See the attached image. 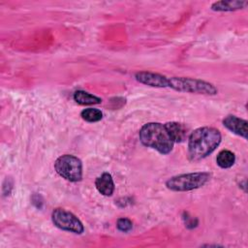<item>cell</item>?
<instances>
[{
  "mask_svg": "<svg viewBox=\"0 0 248 248\" xmlns=\"http://www.w3.org/2000/svg\"><path fill=\"white\" fill-rule=\"evenodd\" d=\"M222 136L213 127H201L188 137V156L191 161H200L211 154L220 144Z\"/></svg>",
  "mask_w": 248,
  "mask_h": 248,
  "instance_id": "6da1fadb",
  "label": "cell"
},
{
  "mask_svg": "<svg viewBox=\"0 0 248 248\" xmlns=\"http://www.w3.org/2000/svg\"><path fill=\"white\" fill-rule=\"evenodd\" d=\"M140 140L147 147L157 150L161 154H168L173 148V140L170 139L165 125L158 122L144 124L140 130Z\"/></svg>",
  "mask_w": 248,
  "mask_h": 248,
  "instance_id": "7a4b0ae2",
  "label": "cell"
},
{
  "mask_svg": "<svg viewBox=\"0 0 248 248\" xmlns=\"http://www.w3.org/2000/svg\"><path fill=\"white\" fill-rule=\"evenodd\" d=\"M168 87H170L179 92L203 94V95H215L218 90L214 84L191 78L184 77H171L169 78Z\"/></svg>",
  "mask_w": 248,
  "mask_h": 248,
  "instance_id": "3957f363",
  "label": "cell"
},
{
  "mask_svg": "<svg viewBox=\"0 0 248 248\" xmlns=\"http://www.w3.org/2000/svg\"><path fill=\"white\" fill-rule=\"evenodd\" d=\"M210 178V174L204 171L182 173L169 178L166 182L168 189L175 192H186L202 187Z\"/></svg>",
  "mask_w": 248,
  "mask_h": 248,
  "instance_id": "277c9868",
  "label": "cell"
},
{
  "mask_svg": "<svg viewBox=\"0 0 248 248\" xmlns=\"http://www.w3.org/2000/svg\"><path fill=\"white\" fill-rule=\"evenodd\" d=\"M56 172L71 182H78L82 178V164L81 161L70 154H65L58 157L54 163Z\"/></svg>",
  "mask_w": 248,
  "mask_h": 248,
  "instance_id": "5b68a950",
  "label": "cell"
},
{
  "mask_svg": "<svg viewBox=\"0 0 248 248\" xmlns=\"http://www.w3.org/2000/svg\"><path fill=\"white\" fill-rule=\"evenodd\" d=\"M51 220L57 228L63 231L78 234L82 233L84 231L81 221L75 214L63 208H55L51 213Z\"/></svg>",
  "mask_w": 248,
  "mask_h": 248,
  "instance_id": "8992f818",
  "label": "cell"
},
{
  "mask_svg": "<svg viewBox=\"0 0 248 248\" xmlns=\"http://www.w3.org/2000/svg\"><path fill=\"white\" fill-rule=\"evenodd\" d=\"M136 79L145 85L152 87H168L169 78L161 74L141 71L135 75Z\"/></svg>",
  "mask_w": 248,
  "mask_h": 248,
  "instance_id": "52a82bcc",
  "label": "cell"
},
{
  "mask_svg": "<svg viewBox=\"0 0 248 248\" xmlns=\"http://www.w3.org/2000/svg\"><path fill=\"white\" fill-rule=\"evenodd\" d=\"M223 125L233 134L247 139V120L239 118L235 115H228L223 119Z\"/></svg>",
  "mask_w": 248,
  "mask_h": 248,
  "instance_id": "ba28073f",
  "label": "cell"
},
{
  "mask_svg": "<svg viewBox=\"0 0 248 248\" xmlns=\"http://www.w3.org/2000/svg\"><path fill=\"white\" fill-rule=\"evenodd\" d=\"M170 139L173 140V142H182L184 141L189 136H188V128L179 122H168L164 124Z\"/></svg>",
  "mask_w": 248,
  "mask_h": 248,
  "instance_id": "9c48e42d",
  "label": "cell"
},
{
  "mask_svg": "<svg viewBox=\"0 0 248 248\" xmlns=\"http://www.w3.org/2000/svg\"><path fill=\"white\" fill-rule=\"evenodd\" d=\"M97 190L104 196H111L114 191V182L108 172H104L95 180Z\"/></svg>",
  "mask_w": 248,
  "mask_h": 248,
  "instance_id": "30bf717a",
  "label": "cell"
},
{
  "mask_svg": "<svg viewBox=\"0 0 248 248\" xmlns=\"http://www.w3.org/2000/svg\"><path fill=\"white\" fill-rule=\"evenodd\" d=\"M247 1H239V0H223L214 2L211 5V10L216 12H231L236 11L239 9H243L247 6Z\"/></svg>",
  "mask_w": 248,
  "mask_h": 248,
  "instance_id": "8fae6325",
  "label": "cell"
},
{
  "mask_svg": "<svg viewBox=\"0 0 248 248\" xmlns=\"http://www.w3.org/2000/svg\"><path fill=\"white\" fill-rule=\"evenodd\" d=\"M73 98L75 100V102L78 105H82V106H87V105H96V104H100L102 102V99L90 94L86 91L83 90H78L74 93Z\"/></svg>",
  "mask_w": 248,
  "mask_h": 248,
  "instance_id": "7c38bea8",
  "label": "cell"
},
{
  "mask_svg": "<svg viewBox=\"0 0 248 248\" xmlns=\"http://www.w3.org/2000/svg\"><path fill=\"white\" fill-rule=\"evenodd\" d=\"M234 162H235V155L231 150L224 149L217 154L216 163L222 169L231 168L234 164Z\"/></svg>",
  "mask_w": 248,
  "mask_h": 248,
  "instance_id": "4fadbf2b",
  "label": "cell"
},
{
  "mask_svg": "<svg viewBox=\"0 0 248 248\" xmlns=\"http://www.w3.org/2000/svg\"><path fill=\"white\" fill-rule=\"evenodd\" d=\"M80 116L83 120H85L87 122H90V123H93V122L100 121L103 117V113L98 108H84L80 112Z\"/></svg>",
  "mask_w": 248,
  "mask_h": 248,
  "instance_id": "5bb4252c",
  "label": "cell"
},
{
  "mask_svg": "<svg viewBox=\"0 0 248 248\" xmlns=\"http://www.w3.org/2000/svg\"><path fill=\"white\" fill-rule=\"evenodd\" d=\"M116 227L119 231L121 232H127L129 231L132 230L133 228V223L130 219L128 218H119L117 220V223H116Z\"/></svg>",
  "mask_w": 248,
  "mask_h": 248,
  "instance_id": "9a60e30c",
  "label": "cell"
}]
</instances>
